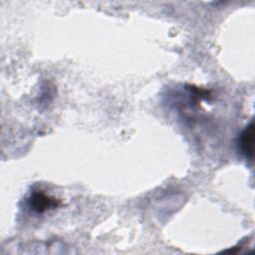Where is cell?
Segmentation results:
<instances>
[{
	"mask_svg": "<svg viewBox=\"0 0 255 255\" xmlns=\"http://www.w3.org/2000/svg\"><path fill=\"white\" fill-rule=\"evenodd\" d=\"M59 204H60V201H58L54 197L47 195L46 193H44L42 191L34 192L31 195L30 200H29L30 207L38 213H43L47 210L54 209Z\"/></svg>",
	"mask_w": 255,
	"mask_h": 255,
	"instance_id": "1",
	"label": "cell"
},
{
	"mask_svg": "<svg viewBox=\"0 0 255 255\" xmlns=\"http://www.w3.org/2000/svg\"><path fill=\"white\" fill-rule=\"evenodd\" d=\"M253 142H254V125L251 123L242 131L239 139V145L241 152L246 158L251 159L253 156Z\"/></svg>",
	"mask_w": 255,
	"mask_h": 255,
	"instance_id": "2",
	"label": "cell"
}]
</instances>
